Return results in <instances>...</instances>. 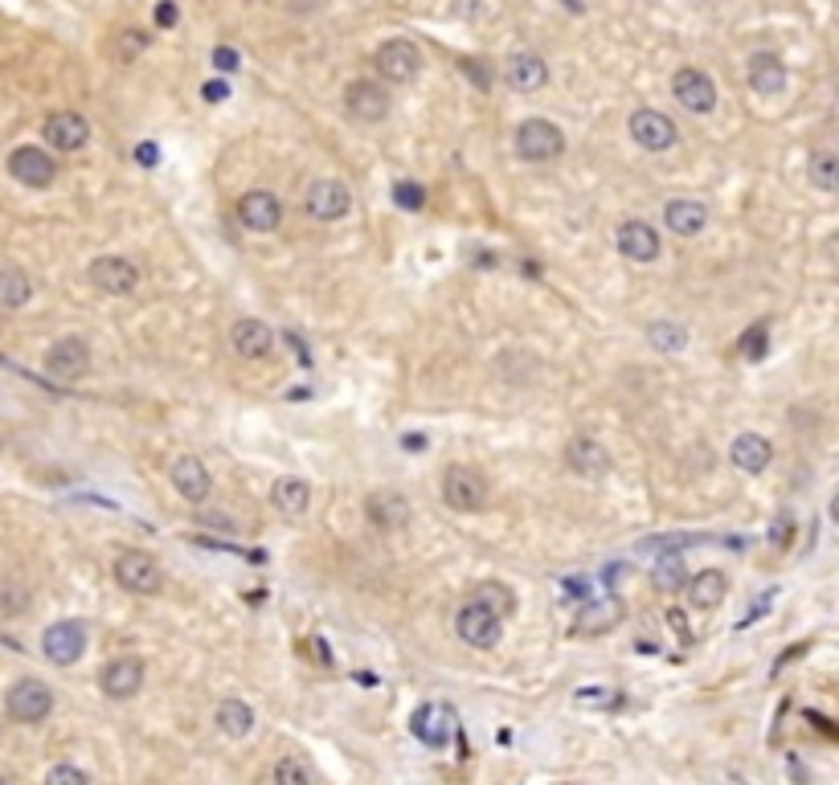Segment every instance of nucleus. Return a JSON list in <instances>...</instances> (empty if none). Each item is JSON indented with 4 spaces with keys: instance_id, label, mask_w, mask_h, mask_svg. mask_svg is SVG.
Listing matches in <instances>:
<instances>
[{
    "instance_id": "1",
    "label": "nucleus",
    "mask_w": 839,
    "mask_h": 785,
    "mask_svg": "<svg viewBox=\"0 0 839 785\" xmlns=\"http://www.w3.org/2000/svg\"><path fill=\"white\" fill-rule=\"evenodd\" d=\"M455 631H459V638H463L467 647L492 650L499 643V634H504V617H499L492 605H483L480 598H471L467 605H459Z\"/></svg>"
},
{
    "instance_id": "2",
    "label": "nucleus",
    "mask_w": 839,
    "mask_h": 785,
    "mask_svg": "<svg viewBox=\"0 0 839 785\" xmlns=\"http://www.w3.org/2000/svg\"><path fill=\"white\" fill-rule=\"evenodd\" d=\"M4 712L13 724H42L54 712V692L42 679H16L4 695Z\"/></svg>"
},
{
    "instance_id": "3",
    "label": "nucleus",
    "mask_w": 839,
    "mask_h": 785,
    "mask_svg": "<svg viewBox=\"0 0 839 785\" xmlns=\"http://www.w3.org/2000/svg\"><path fill=\"white\" fill-rule=\"evenodd\" d=\"M565 152V136H561L558 124L549 119H525L516 127V155L529 160V164H549Z\"/></svg>"
},
{
    "instance_id": "4",
    "label": "nucleus",
    "mask_w": 839,
    "mask_h": 785,
    "mask_svg": "<svg viewBox=\"0 0 839 785\" xmlns=\"http://www.w3.org/2000/svg\"><path fill=\"white\" fill-rule=\"evenodd\" d=\"M373 66H377V74L386 78V82H393V86H402V82H414L422 70V49L410 42V37H389V42H381L373 54Z\"/></svg>"
},
{
    "instance_id": "5",
    "label": "nucleus",
    "mask_w": 839,
    "mask_h": 785,
    "mask_svg": "<svg viewBox=\"0 0 839 785\" xmlns=\"http://www.w3.org/2000/svg\"><path fill=\"white\" fill-rule=\"evenodd\" d=\"M443 504L451 511H480L487 504V478L475 466H447L443 475Z\"/></svg>"
},
{
    "instance_id": "6",
    "label": "nucleus",
    "mask_w": 839,
    "mask_h": 785,
    "mask_svg": "<svg viewBox=\"0 0 839 785\" xmlns=\"http://www.w3.org/2000/svg\"><path fill=\"white\" fill-rule=\"evenodd\" d=\"M671 94H676V103L692 115H709L716 107V82L704 70L697 66H680L676 74H671Z\"/></svg>"
},
{
    "instance_id": "7",
    "label": "nucleus",
    "mask_w": 839,
    "mask_h": 785,
    "mask_svg": "<svg viewBox=\"0 0 839 785\" xmlns=\"http://www.w3.org/2000/svg\"><path fill=\"white\" fill-rule=\"evenodd\" d=\"M115 581L127 589V593H140V598H152L164 589V573L156 565V556L148 553H124L115 561Z\"/></svg>"
},
{
    "instance_id": "8",
    "label": "nucleus",
    "mask_w": 839,
    "mask_h": 785,
    "mask_svg": "<svg viewBox=\"0 0 839 785\" xmlns=\"http://www.w3.org/2000/svg\"><path fill=\"white\" fill-rule=\"evenodd\" d=\"M42 655H46L54 667H70L87 655V626L82 622H54L42 634Z\"/></svg>"
},
{
    "instance_id": "9",
    "label": "nucleus",
    "mask_w": 839,
    "mask_h": 785,
    "mask_svg": "<svg viewBox=\"0 0 839 785\" xmlns=\"http://www.w3.org/2000/svg\"><path fill=\"white\" fill-rule=\"evenodd\" d=\"M303 205H308V213L315 217V221H341V217L353 213V193H348L344 181L324 176V181H311L308 185Z\"/></svg>"
},
{
    "instance_id": "10",
    "label": "nucleus",
    "mask_w": 839,
    "mask_h": 785,
    "mask_svg": "<svg viewBox=\"0 0 839 785\" xmlns=\"http://www.w3.org/2000/svg\"><path fill=\"white\" fill-rule=\"evenodd\" d=\"M627 131H631V139H635L639 148H647V152H668L671 143L680 139L676 124H671L664 111H655V107H639L635 115H631Z\"/></svg>"
},
{
    "instance_id": "11",
    "label": "nucleus",
    "mask_w": 839,
    "mask_h": 785,
    "mask_svg": "<svg viewBox=\"0 0 839 785\" xmlns=\"http://www.w3.org/2000/svg\"><path fill=\"white\" fill-rule=\"evenodd\" d=\"M46 372L54 381H78L91 372V348L82 336H66L58 339L54 348L46 353Z\"/></svg>"
},
{
    "instance_id": "12",
    "label": "nucleus",
    "mask_w": 839,
    "mask_h": 785,
    "mask_svg": "<svg viewBox=\"0 0 839 785\" xmlns=\"http://www.w3.org/2000/svg\"><path fill=\"white\" fill-rule=\"evenodd\" d=\"M169 478H172V487H176V495L188 499V504H202V499H209V492H214V475H209V466H205L197 454H176L169 466Z\"/></svg>"
},
{
    "instance_id": "13",
    "label": "nucleus",
    "mask_w": 839,
    "mask_h": 785,
    "mask_svg": "<svg viewBox=\"0 0 839 785\" xmlns=\"http://www.w3.org/2000/svg\"><path fill=\"white\" fill-rule=\"evenodd\" d=\"M344 107H348V115L360 119V124H381L389 115V91L381 82L357 78V82H348V91H344Z\"/></svg>"
},
{
    "instance_id": "14",
    "label": "nucleus",
    "mask_w": 839,
    "mask_h": 785,
    "mask_svg": "<svg viewBox=\"0 0 839 785\" xmlns=\"http://www.w3.org/2000/svg\"><path fill=\"white\" fill-rule=\"evenodd\" d=\"M9 172H13V181H21L25 188H49L58 181L54 155H46L42 148H33V143H25V148H16V152L9 155Z\"/></svg>"
},
{
    "instance_id": "15",
    "label": "nucleus",
    "mask_w": 839,
    "mask_h": 785,
    "mask_svg": "<svg viewBox=\"0 0 839 785\" xmlns=\"http://www.w3.org/2000/svg\"><path fill=\"white\" fill-rule=\"evenodd\" d=\"M410 732L426 744V749H447L455 737V712L451 704H422L410 720Z\"/></svg>"
},
{
    "instance_id": "16",
    "label": "nucleus",
    "mask_w": 839,
    "mask_h": 785,
    "mask_svg": "<svg viewBox=\"0 0 839 785\" xmlns=\"http://www.w3.org/2000/svg\"><path fill=\"white\" fill-rule=\"evenodd\" d=\"M91 282L103 295H111V299H127L140 287V270L127 258H99L91 262Z\"/></svg>"
},
{
    "instance_id": "17",
    "label": "nucleus",
    "mask_w": 839,
    "mask_h": 785,
    "mask_svg": "<svg viewBox=\"0 0 839 785\" xmlns=\"http://www.w3.org/2000/svg\"><path fill=\"white\" fill-rule=\"evenodd\" d=\"M42 136H46L49 148H58V152H78V148H87L91 143V124L78 115V111H54L42 127Z\"/></svg>"
},
{
    "instance_id": "18",
    "label": "nucleus",
    "mask_w": 839,
    "mask_h": 785,
    "mask_svg": "<svg viewBox=\"0 0 839 785\" xmlns=\"http://www.w3.org/2000/svg\"><path fill=\"white\" fill-rule=\"evenodd\" d=\"M238 221H242L250 233L279 230V221H283L279 197H275V193H266V188H254V193H246V197L238 200Z\"/></svg>"
},
{
    "instance_id": "19",
    "label": "nucleus",
    "mask_w": 839,
    "mask_h": 785,
    "mask_svg": "<svg viewBox=\"0 0 839 785\" xmlns=\"http://www.w3.org/2000/svg\"><path fill=\"white\" fill-rule=\"evenodd\" d=\"M99 688L107 700H131V695L143 688V662L140 659H111L103 667V676H99Z\"/></svg>"
},
{
    "instance_id": "20",
    "label": "nucleus",
    "mask_w": 839,
    "mask_h": 785,
    "mask_svg": "<svg viewBox=\"0 0 839 785\" xmlns=\"http://www.w3.org/2000/svg\"><path fill=\"white\" fill-rule=\"evenodd\" d=\"M619 254L622 258H631L639 262V266H647V262L659 258V233H655V226H647V221H622L619 226Z\"/></svg>"
},
{
    "instance_id": "21",
    "label": "nucleus",
    "mask_w": 839,
    "mask_h": 785,
    "mask_svg": "<svg viewBox=\"0 0 839 785\" xmlns=\"http://www.w3.org/2000/svg\"><path fill=\"white\" fill-rule=\"evenodd\" d=\"M504 78H508V86H513L516 94H532L549 82V66H544L541 54L520 49V54H513V58L504 62Z\"/></svg>"
},
{
    "instance_id": "22",
    "label": "nucleus",
    "mask_w": 839,
    "mask_h": 785,
    "mask_svg": "<svg viewBox=\"0 0 839 785\" xmlns=\"http://www.w3.org/2000/svg\"><path fill=\"white\" fill-rule=\"evenodd\" d=\"M365 516H369V523H377L381 532H402L414 511H410V499H405V495L373 492L365 499Z\"/></svg>"
},
{
    "instance_id": "23",
    "label": "nucleus",
    "mask_w": 839,
    "mask_h": 785,
    "mask_svg": "<svg viewBox=\"0 0 839 785\" xmlns=\"http://www.w3.org/2000/svg\"><path fill=\"white\" fill-rule=\"evenodd\" d=\"M230 344L242 360H266L271 348H275V327L263 324V320H238L230 332Z\"/></svg>"
},
{
    "instance_id": "24",
    "label": "nucleus",
    "mask_w": 839,
    "mask_h": 785,
    "mask_svg": "<svg viewBox=\"0 0 839 785\" xmlns=\"http://www.w3.org/2000/svg\"><path fill=\"white\" fill-rule=\"evenodd\" d=\"M774 459V447H770V438L766 434H737L729 447V462L737 471H746V475H762L766 466Z\"/></svg>"
},
{
    "instance_id": "25",
    "label": "nucleus",
    "mask_w": 839,
    "mask_h": 785,
    "mask_svg": "<svg viewBox=\"0 0 839 785\" xmlns=\"http://www.w3.org/2000/svg\"><path fill=\"white\" fill-rule=\"evenodd\" d=\"M746 78H749V86H754V94H762V99H774V94L786 91V66H782V58L770 54V49L749 58Z\"/></svg>"
},
{
    "instance_id": "26",
    "label": "nucleus",
    "mask_w": 839,
    "mask_h": 785,
    "mask_svg": "<svg viewBox=\"0 0 839 785\" xmlns=\"http://www.w3.org/2000/svg\"><path fill=\"white\" fill-rule=\"evenodd\" d=\"M704 221H709V209L700 205L697 197H671L664 205V226H668L676 238H697L704 230Z\"/></svg>"
},
{
    "instance_id": "27",
    "label": "nucleus",
    "mask_w": 839,
    "mask_h": 785,
    "mask_svg": "<svg viewBox=\"0 0 839 785\" xmlns=\"http://www.w3.org/2000/svg\"><path fill=\"white\" fill-rule=\"evenodd\" d=\"M565 462H570V471H577V475H586V478H598L610 471L607 447H598L594 438H574V442L565 447Z\"/></svg>"
},
{
    "instance_id": "28",
    "label": "nucleus",
    "mask_w": 839,
    "mask_h": 785,
    "mask_svg": "<svg viewBox=\"0 0 839 785\" xmlns=\"http://www.w3.org/2000/svg\"><path fill=\"white\" fill-rule=\"evenodd\" d=\"M725 593H729V581H725L721 569H700L688 577V601L697 610H716L725 601Z\"/></svg>"
},
{
    "instance_id": "29",
    "label": "nucleus",
    "mask_w": 839,
    "mask_h": 785,
    "mask_svg": "<svg viewBox=\"0 0 839 785\" xmlns=\"http://www.w3.org/2000/svg\"><path fill=\"white\" fill-rule=\"evenodd\" d=\"M614 622H622V601L607 593V598L586 601V610L577 617V634H607L614 631Z\"/></svg>"
},
{
    "instance_id": "30",
    "label": "nucleus",
    "mask_w": 839,
    "mask_h": 785,
    "mask_svg": "<svg viewBox=\"0 0 839 785\" xmlns=\"http://www.w3.org/2000/svg\"><path fill=\"white\" fill-rule=\"evenodd\" d=\"M218 732L230 740H242L254 732V708H250L246 700H221L218 704Z\"/></svg>"
},
{
    "instance_id": "31",
    "label": "nucleus",
    "mask_w": 839,
    "mask_h": 785,
    "mask_svg": "<svg viewBox=\"0 0 839 785\" xmlns=\"http://www.w3.org/2000/svg\"><path fill=\"white\" fill-rule=\"evenodd\" d=\"M271 504L283 511V516H303L308 511V504H311V487L303 483V478H296V475H287V478H279L275 487H271Z\"/></svg>"
},
{
    "instance_id": "32",
    "label": "nucleus",
    "mask_w": 839,
    "mask_h": 785,
    "mask_svg": "<svg viewBox=\"0 0 839 785\" xmlns=\"http://www.w3.org/2000/svg\"><path fill=\"white\" fill-rule=\"evenodd\" d=\"M30 299H33L30 275H25L21 266H4V275H0V303L9 311H16V308H25Z\"/></svg>"
},
{
    "instance_id": "33",
    "label": "nucleus",
    "mask_w": 839,
    "mask_h": 785,
    "mask_svg": "<svg viewBox=\"0 0 839 785\" xmlns=\"http://www.w3.org/2000/svg\"><path fill=\"white\" fill-rule=\"evenodd\" d=\"M652 581L659 589H688V573H685V556L680 553H664L655 556Z\"/></svg>"
},
{
    "instance_id": "34",
    "label": "nucleus",
    "mask_w": 839,
    "mask_h": 785,
    "mask_svg": "<svg viewBox=\"0 0 839 785\" xmlns=\"http://www.w3.org/2000/svg\"><path fill=\"white\" fill-rule=\"evenodd\" d=\"M811 185L824 193H839V152L811 155Z\"/></svg>"
},
{
    "instance_id": "35",
    "label": "nucleus",
    "mask_w": 839,
    "mask_h": 785,
    "mask_svg": "<svg viewBox=\"0 0 839 785\" xmlns=\"http://www.w3.org/2000/svg\"><path fill=\"white\" fill-rule=\"evenodd\" d=\"M647 339H652L659 353H680V348H688V327H680V324H652Z\"/></svg>"
},
{
    "instance_id": "36",
    "label": "nucleus",
    "mask_w": 839,
    "mask_h": 785,
    "mask_svg": "<svg viewBox=\"0 0 839 785\" xmlns=\"http://www.w3.org/2000/svg\"><path fill=\"white\" fill-rule=\"evenodd\" d=\"M271 777H275V785H311V773L299 757H279Z\"/></svg>"
},
{
    "instance_id": "37",
    "label": "nucleus",
    "mask_w": 839,
    "mask_h": 785,
    "mask_svg": "<svg viewBox=\"0 0 839 785\" xmlns=\"http://www.w3.org/2000/svg\"><path fill=\"white\" fill-rule=\"evenodd\" d=\"M791 540H794V516L791 511H778L774 523H770V549H774V553H786Z\"/></svg>"
},
{
    "instance_id": "38",
    "label": "nucleus",
    "mask_w": 839,
    "mask_h": 785,
    "mask_svg": "<svg viewBox=\"0 0 839 785\" xmlns=\"http://www.w3.org/2000/svg\"><path fill=\"white\" fill-rule=\"evenodd\" d=\"M766 344H770V324H754L746 336H742V356H746V360H762Z\"/></svg>"
},
{
    "instance_id": "39",
    "label": "nucleus",
    "mask_w": 839,
    "mask_h": 785,
    "mask_svg": "<svg viewBox=\"0 0 839 785\" xmlns=\"http://www.w3.org/2000/svg\"><path fill=\"white\" fill-rule=\"evenodd\" d=\"M393 205H402L410 213H418L426 209V188L414 185V181H402V185H393Z\"/></svg>"
},
{
    "instance_id": "40",
    "label": "nucleus",
    "mask_w": 839,
    "mask_h": 785,
    "mask_svg": "<svg viewBox=\"0 0 839 785\" xmlns=\"http://www.w3.org/2000/svg\"><path fill=\"white\" fill-rule=\"evenodd\" d=\"M475 598H480L483 605H492L499 617H508V614H513V605H516L513 593H508L504 586H480V589H475Z\"/></svg>"
},
{
    "instance_id": "41",
    "label": "nucleus",
    "mask_w": 839,
    "mask_h": 785,
    "mask_svg": "<svg viewBox=\"0 0 839 785\" xmlns=\"http://www.w3.org/2000/svg\"><path fill=\"white\" fill-rule=\"evenodd\" d=\"M42 785H91V777L78 770V765H70V761H58V765L46 773V782Z\"/></svg>"
},
{
    "instance_id": "42",
    "label": "nucleus",
    "mask_w": 839,
    "mask_h": 785,
    "mask_svg": "<svg viewBox=\"0 0 839 785\" xmlns=\"http://www.w3.org/2000/svg\"><path fill=\"white\" fill-rule=\"evenodd\" d=\"M25 605H30V589L16 586V581H13V586L4 589V617H16L21 610H25Z\"/></svg>"
},
{
    "instance_id": "43",
    "label": "nucleus",
    "mask_w": 839,
    "mask_h": 785,
    "mask_svg": "<svg viewBox=\"0 0 839 785\" xmlns=\"http://www.w3.org/2000/svg\"><path fill=\"white\" fill-rule=\"evenodd\" d=\"M214 70H221V74H233V70H238V49H230V46L214 49Z\"/></svg>"
},
{
    "instance_id": "44",
    "label": "nucleus",
    "mask_w": 839,
    "mask_h": 785,
    "mask_svg": "<svg viewBox=\"0 0 839 785\" xmlns=\"http://www.w3.org/2000/svg\"><path fill=\"white\" fill-rule=\"evenodd\" d=\"M577 704H598V708H602V704H619V700L610 692H602V688H582V692H577Z\"/></svg>"
},
{
    "instance_id": "45",
    "label": "nucleus",
    "mask_w": 839,
    "mask_h": 785,
    "mask_svg": "<svg viewBox=\"0 0 839 785\" xmlns=\"http://www.w3.org/2000/svg\"><path fill=\"white\" fill-rule=\"evenodd\" d=\"M176 21H181V9H176V4H156V25H160V30H172Z\"/></svg>"
},
{
    "instance_id": "46",
    "label": "nucleus",
    "mask_w": 839,
    "mask_h": 785,
    "mask_svg": "<svg viewBox=\"0 0 839 785\" xmlns=\"http://www.w3.org/2000/svg\"><path fill=\"white\" fill-rule=\"evenodd\" d=\"M668 626H671V631H676V634H680L685 643H688V638H692V634H688V617H685V610H668Z\"/></svg>"
},
{
    "instance_id": "47",
    "label": "nucleus",
    "mask_w": 839,
    "mask_h": 785,
    "mask_svg": "<svg viewBox=\"0 0 839 785\" xmlns=\"http://www.w3.org/2000/svg\"><path fill=\"white\" fill-rule=\"evenodd\" d=\"M136 160H140L143 169H156V143H140V148H136Z\"/></svg>"
},
{
    "instance_id": "48",
    "label": "nucleus",
    "mask_w": 839,
    "mask_h": 785,
    "mask_svg": "<svg viewBox=\"0 0 839 785\" xmlns=\"http://www.w3.org/2000/svg\"><path fill=\"white\" fill-rule=\"evenodd\" d=\"M226 94H230V86H226V82H209V86H205V99H209V103H221Z\"/></svg>"
},
{
    "instance_id": "49",
    "label": "nucleus",
    "mask_w": 839,
    "mask_h": 785,
    "mask_svg": "<svg viewBox=\"0 0 839 785\" xmlns=\"http://www.w3.org/2000/svg\"><path fill=\"white\" fill-rule=\"evenodd\" d=\"M831 516H836V523H839V495L831 499Z\"/></svg>"
}]
</instances>
